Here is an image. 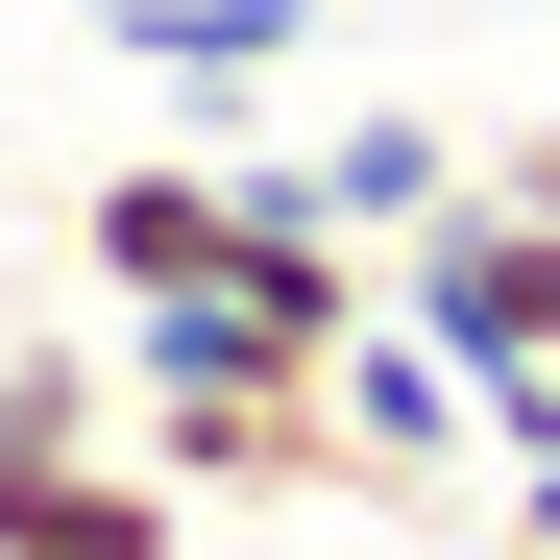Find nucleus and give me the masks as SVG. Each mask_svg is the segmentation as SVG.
Returning a JSON list of instances; mask_svg holds the SVG:
<instances>
[{
  "label": "nucleus",
  "instance_id": "nucleus-7",
  "mask_svg": "<svg viewBox=\"0 0 560 560\" xmlns=\"http://www.w3.org/2000/svg\"><path fill=\"white\" fill-rule=\"evenodd\" d=\"M122 439V390H98V341H0V512L49 488V463H98Z\"/></svg>",
  "mask_w": 560,
  "mask_h": 560
},
{
  "label": "nucleus",
  "instance_id": "nucleus-6",
  "mask_svg": "<svg viewBox=\"0 0 560 560\" xmlns=\"http://www.w3.org/2000/svg\"><path fill=\"white\" fill-rule=\"evenodd\" d=\"M98 49H122V73H171V98H293V49H317V0H122Z\"/></svg>",
  "mask_w": 560,
  "mask_h": 560
},
{
  "label": "nucleus",
  "instance_id": "nucleus-3",
  "mask_svg": "<svg viewBox=\"0 0 560 560\" xmlns=\"http://www.w3.org/2000/svg\"><path fill=\"white\" fill-rule=\"evenodd\" d=\"M317 439H341V512H439L488 415H463V365H439L390 293H365V317H341V365H317Z\"/></svg>",
  "mask_w": 560,
  "mask_h": 560
},
{
  "label": "nucleus",
  "instance_id": "nucleus-9",
  "mask_svg": "<svg viewBox=\"0 0 560 560\" xmlns=\"http://www.w3.org/2000/svg\"><path fill=\"white\" fill-rule=\"evenodd\" d=\"M73 25H122V0H73Z\"/></svg>",
  "mask_w": 560,
  "mask_h": 560
},
{
  "label": "nucleus",
  "instance_id": "nucleus-4",
  "mask_svg": "<svg viewBox=\"0 0 560 560\" xmlns=\"http://www.w3.org/2000/svg\"><path fill=\"white\" fill-rule=\"evenodd\" d=\"M73 244H98V317L220 293V268H244V171H220V147H147V171H98V196H73Z\"/></svg>",
  "mask_w": 560,
  "mask_h": 560
},
{
  "label": "nucleus",
  "instance_id": "nucleus-8",
  "mask_svg": "<svg viewBox=\"0 0 560 560\" xmlns=\"http://www.w3.org/2000/svg\"><path fill=\"white\" fill-rule=\"evenodd\" d=\"M439 560H536V536H512V512H488V536H439Z\"/></svg>",
  "mask_w": 560,
  "mask_h": 560
},
{
  "label": "nucleus",
  "instance_id": "nucleus-1",
  "mask_svg": "<svg viewBox=\"0 0 560 560\" xmlns=\"http://www.w3.org/2000/svg\"><path fill=\"white\" fill-rule=\"evenodd\" d=\"M317 365H341V341H293L268 293H147V317H122V415H147L171 488H341Z\"/></svg>",
  "mask_w": 560,
  "mask_h": 560
},
{
  "label": "nucleus",
  "instance_id": "nucleus-2",
  "mask_svg": "<svg viewBox=\"0 0 560 560\" xmlns=\"http://www.w3.org/2000/svg\"><path fill=\"white\" fill-rule=\"evenodd\" d=\"M390 317L463 365V390H488V365H560V196H488V171H463V196L390 244Z\"/></svg>",
  "mask_w": 560,
  "mask_h": 560
},
{
  "label": "nucleus",
  "instance_id": "nucleus-5",
  "mask_svg": "<svg viewBox=\"0 0 560 560\" xmlns=\"http://www.w3.org/2000/svg\"><path fill=\"white\" fill-rule=\"evenodd\" d=\"M293 196L341 220V244H415L439 196H463V122H415V98H365V122H317V147H268Z\"/></svg>",
  "mask_w": 560,
  "mask_h": 560
}]
</instances>
